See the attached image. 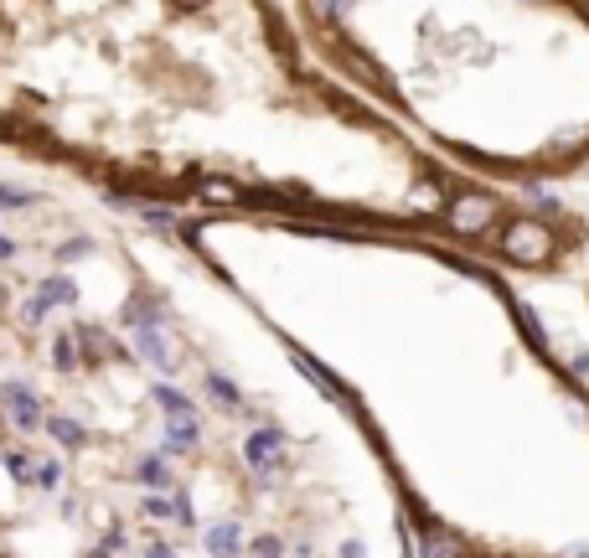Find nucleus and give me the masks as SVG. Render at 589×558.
I'll return each mask as SVG.
<instances>
[{"label":"nucleus","instance_id":"1","mask_svg":"<svg viewBox=\"0 0 589 558\" xmlns=\"http://www.w3.org/2000/svg\"><path fill=\"white\" fill-rule=\"evenodd\" d=\"M0 145L171 217L414 233L543 285L589 254L579 202L434 161L305 52L285 0H0Z\"/></svg>","mask_w":589,"mask_h":558},{"label":"nucleus","instance_id":"2","mask_svg":"<svg viewBox=\"0 0 589 558\" xmlns=\"http://www.w3.org/2000/svg\"><path fill=\"white\" fill-rule=\"evenodd\" d=\"M279 259L372 331L285 295H238L316 372H388L347 398L419 543L440 558H589V378L522 310L517 279L440 238L259 217Z\"/></svg>","mask_w":589,"mask_h":558},{"label":"nucleus","instance_id":"3","mask_svg":"<svg viewBox=\"0 0 589 558\" xmlns=\"http://www.w3.org/2000/svg\"><path fill=\"white\" fill-rule=\"evenodd\" d=\"M305 52L419 150L533 202L589 192V0H285Z\"/></svg>","mask_w":589,"mask_h":558},{"label":"nucleus","instance_id":"4","mask_svg":"<svg viewBox=\"0 0 589 558\" xmlns=\"http://www.w3.org/2000/svg\"><path fill=\"white\" fill-rule=\"evenodd\" d=\"M579 207L589 212V192L579 197ZM569 279H574V285H579V310H584V321H589V254H584V264H579V269H574Z\"/></svg>","mask_w":589,"mask_h":558}]
</instances>
